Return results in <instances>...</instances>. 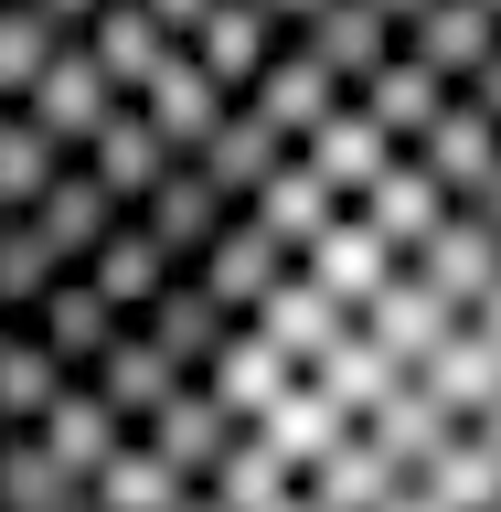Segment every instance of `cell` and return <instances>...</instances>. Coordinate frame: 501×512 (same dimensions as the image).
Wrapping results in <instances>:
<instances>
[{"mask_svg": "<svg viewBox=\"0 0 501 512\" xmlns=\"http://www.w3.org/2000/svg\"><path fill=\"white\" fill-rule=\"evenodd\" d=\"M150 438L160 512H501V278L438 299L395 256L331 299L299 267Z\"/></svg>", "mask_w": 501, "mask_h": 512, "instance_id": "6da1fadb", "label": "cell"}, {"mask_svg": "<svg viewBox=\"0 0 501 512\" xmlns=\"http://www.w3.org/2000/svg\"><path fill=\"white\" fill-rule=\"evenodd\" d=\"M150 22H160V32H182V43H192V32L214 22V0H150Z\"/></svg>", "mask_w": 501, "mask_h": 512, "instance_id": "30bf717a", "label": "cell"}, {"mask_svg": "<svg viewBox=\"0 0 501 512\" xmlns=\"http://www.w3.org/2000/svg\"><path fill=\"white\" fill-rule=\"evenodd\" d=\"M491 54H501V11L491 0H438V11L406 32V64H427V75H448V86H470Z\"/></svg>", "mask_w": 501, "mask_h": 512, "instance_id": "8992f818", "label": "cell"}, {"mask_svg": "<svg viewBox=\"0 0 501 512\" xmlns=\"http://www.w3.org/2000/svg\"><path fill=\"white\" fill-rule=\"evenodd\" d=\"M0 11H11V0H0Z\"/></svg>", "mask_w": 501, "mask_h": 512, "instance_id": "4fadbf2b", "label": "cell"}, {"mask_svg": "<svg viewBox=\"0 0 501 512\" xmlns=\"http://www.w3.org/2000/svg\"><path fill=\"white\" fill-rule=\"evenodd\" d=\"M86 43H96V64L118 75V96H128V107H139V96H150L171 64H182V32H160V22H150V0H107Z\"/></svg>", "mask_w": 501, "mask_h": 512, "instance_id": "5b68a950", "label": "cell"}, {"mask_svg": "<svg viewBox=\"0 0 501 512\" xmlns=\"http://www.w3.org/2000/svg\"><path fill=\"white\" fill-rule=\"evenodd\" d=\"M54 54H64V32L43 22L32 0H11V11H0V96H11V107H32V86L54 75Z\"/></svg>", "mask_w": 501, "mask_h": 512, "instance_id": "ba28073f", "label": "cell"}, {"mask_svg": "<svg viewBox=\"0 0 501 512\" xmlns=\"http://www.w3.org/2000/svg\"><path fill=\"white\" fill-rule=\"evenodd\" d=\"M278 43H288V22L267 11V0H214V22L192 32V64H203L224 96H256L267 64H278Z\"/></svg>", "mask_w": 501, "mask_h": 512, "instance_id": "3957f363", "label": "cell"}, {"mask_svg": "<svg viewBox=\"0 0 501 512\" xmlns=\"http://www.w3.org/2000/svg\"><path fill=\"white\" fill-rule=\"evenodd\" d=\"M310 43H320V64H331V75H342L352 96H363V86H374V75H384V64L406 54V32L384 22L374 0H331V11H320V22H310Z\"/></svg>", "mask_w": 501, "mask_h": 512, "instance_id": "52a82bcc", "label": "cell"}, {"mask_svg": "<svg viewBox=\"0 0 501 512\" xmlns=\"http://www.w3.org/2000/svg\"><path fill=\"white\" fill-rule=\"evenodd\" d=\"M267 11H278V22H288V32H310V22H320V11H331V0H267Z\"/></svg>", "mask_w": 501, "mask_h": 512, "instance_id": "7c38bea8", "label": "cell"}, {"mask_svg": "<svg viewBox=\"0 0 501 512\" xmlns=\"http://www.w3.org/2000/svg\"><path fill=\"white\" fill-rule=\"evenodd\" d=\"M246 107H267V118L288 128V150H310L320 128L352 107V86L331 75V64H320V43H310V32H288V43H278V64H267V86H256Z\"/></svg>", "mask_w": 501, "mask_h": 512, "instance_id": "7a4b0ae2", "label": "cell"}, {"mask_svg": "<svg viewBox=\"0 0 501 512\" xmlns=\"http://www.w3.org/2000/svg\"><path fill=\"white\" fill-rule=\"evenodd\" d=\"M86 171H96V182H107V192H118L128 214H139V203H150V192L171 182V171H182V150H171V139H160V118H150V107H118V118L96 128V150H86Z\"/></svg>", "mask_w": 501, "mask_h": 512, "instance_id": "277c9868", "label": "cell"}, {"mask_svg": "<svg viewBox=\"0 0 501 512\" xmlns=\"http://www.w3.org/2000/svg\"><path fill=\"white\" fill-rule=\"evenodd\" d=\"M491 11H501V0H491Z\"/></svg>", "mask_w": 501, "mask_h": 512, "instance_id": "5bb4252c", "label": "cell"}, {"mask_svg": "<svg viewBox=\"0 0 501 512\" xmlns=\"http://www.w3.org/2000/svg\"><path fill=\"white\" fill-rule=\"evenodd\" d=\"M374 11H384V22H395V32H416V22H427V11H438V0H374Z\"/></svg>", "mask_w": 501, "mask_h": 512, "instance_id": "8fae6325", "label": "cell"}, {"mask_svg": "<svg viewBox=\"0 0 501 512\" xmlns=\"http://www.w3.org/2000/svg\"><path fill=\"white\" fill-rule=\"evenodd\" d=\"M32 11H43V22H54L64 43H86V32H96V11H107V0H32Z\"/></svg>", "mask_w": 501, "mask_h": 512, "instance_id": "9c48e42d", "label": "cell"}]
</instances>
